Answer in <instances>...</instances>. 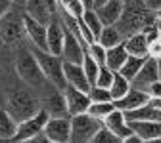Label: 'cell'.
<instances>
[{
  "mask_svg": "<svg viewBox=\"0 0 161 143\" xmlns=\"http://www.w3.org/2000/svg\"><path fill=\"white\" fill-rule=\"evenodd\" d=\"M85 8H94V0H80Z\"/></svg>",
  "mask_w": 161,
  "mask_h": 143,
  "instance_id": "obj_40",
  "label": "cell"
},
{
  "mask_svg": "<svg viewBox=\"0 0 161 143\" xmlns=\"http://www.w3.org/2000/svg\"><path fill=\"white\" fill-rule=\"evenodd\" d=\"M14 8V2L12 0H0V17H2L6 12H10Z\"/></svg>",
  "mask_w": 161,
  "mask_h": 143,
  "instance_id": "obj_38",
  "label": "cell"
},
{
  "mask_svg": "<svg viewBox=\"0 0 161 143\" xmlns=\"http://www.w3.org/2000/svg\"><path fill=\"white\" fill-rule=\"evenodd\" d=\"M148 94L144 92V90H138V88H129V92L125 94V95H121L119 99H115L113 101V105H115V109H119V111H132V109H136V107H142V105H146L148 103Z\"/></svg>",
  "mask_w": 161,
  "mask_h": 143,
  "instance_id": "obj_17",
  "label": "cell"
},
{
  "mask_svg": "<svg viewBox=\"0 0 161 143\" xmlns=\"http://www.w3.org/2000/svg\"><path fill=\"white\" fill-rule=\"evenodd\" d=\"M80 21L86 25V29L92 33V36H94V40H96L98 33L102 31V27H104L102 21H100V17L96 15V12H94L92 8H86V10L83 12V15H80Z\"/></svg>",
  "mask_w": 161,
  "mask_h": 143,
  "instance_id": "obj_29",
  "label": "cell"
},
{
  "mask_svg": "<svg viewBox=\"0 0 161 143\" xmlns=\"http://www.w3.org/2000/svg\"><path fill=\"white\" fill-rule=\"evenodd\" d=\"M48 113L40 107L35 115L23 118V120H19L17 122V128H15V134H14V141H33L38 134H42V128L46 124V120H48Z\"/></svg>",
  "mask_w": 161,
  "mask_h": 143,
  "instance_id": "obj_6",
  "label": "cell"
},
{
  "mask_svg": "<svg viewBox=\"0 0 161 143\" xmlns=\"http://www.w3.org/2000/svg\"><path fill=\"white\" fill-rule=\"evenodd\" d=\"M17 128V122L14 120V116L0 107V139H12Z\"/></svg>",
  "mask_w": 161,
  "mask_h": 143,
  "instance_id": "obj_26",
  "label": "cell"
},
{
  "mask_svg": "<svg viewBox=\"0 0 161 143\" xmlns=\"http://www.w3.org/2000/svg\"><path fill=\"white\" fill-rule=\"evenodd\" d=\"M64 44V23L58 21V15L46 25V52L59 55Z\"/></svg>",
  "mask_w": 161,
  "mask_h": 143,
  "instance_id": "obj_20",
  "label": "cell"
},
{
  "mask_svg": "<svg viewBox=\"0 0 161 143\" xmlns=\"http://www.w3.org/2000/svg\"><path fill=\"white\" fill-rule=\"evenodd\" d=\"M104 2H108V0H94V8H98V6H102ZM94 8H92V10H94Z\"/></svg>",
  "mask_w": 161,
  "mask_h": 143,
  "instance_id": "obj_42",
  "label": "cell"
},
{
  "mask_svg": "<svg viewBox=\"0 0 161 143\" xmlns=\"http://www.w3.org/2000/svg\"><path fill=\"white\" fill-rule=\"evenodd\" d=\"M23 36H25L23 15L12 8L10 12H6L0 17V44H4V46L17 44Z\"/></svg>",
  "mask_w": 161,
  "mask_h": 143,
  "instance_id": "obj_4",
  "label": "cell"
},
{
  "mask_svg": "<svg viewBox=\"0 0 161 143\" xmlns=\"http://www.w3.org/2000/svg\"><path fill=\"white\" fill-rule=\"evenodd\" d=\"M62 94H64L65 109H67V115H69V116L79 115V113H86V109H88V105H90L88 92L79 90V88L67 84V86L62 90Z\"/></svg>",
  "mask_w": 161,
  "mask_h": 143,
  "instance_id": "obj_11",
  "label": "cell"
},
{
  "mask_svg": "<svg viewBox=\"0 0 161 143\" xmlns=\"http://www.w3.org/2000/svg\"><path fill=\"white\" fill-rule=\"evenodd\" d=\"M64 78H65V84L75 86L79 90H85L88 92L90 82L85 74V69L80 63H71V61H64Z\"/></svg>",
  "mask_w": 161,
  "mask_h": 143,
  "instance_id": "obj_16",
  "label": "cell"
},
{
  "mask_svg": "<svg viewBox=\"0 0 161 143\" xmlns=\"http://www.w3.org/2000/svg\"><path fill=\"white\" fill-rule=\"evenodd\" d=\"M123 10H125L123 0H108V2H104L102 6L94 8V12L100 17L102 25H115L119 21L121 13H123Z\"/></svg>",
  "mask_w": 161,
  "mask_h": 143,
  "instance_id": "obj_19",
  "label": "cell"
},
{
  "mask_svg": "<svg viewBox=\"0 0 161 143\" xmlns=\"http://www.w3.org/2000/svg\"><path fill=\"white\" fill-rule=\"evenodd\" d=\"M129 88H130V82L123 76V74H119V73H113V80H111V84H109V95H111V99L115 101V99H119L121 95H125L127 92H129Z\"/></svg>",
  "mask_w": 161,
  "mask_h": 143,
  "instance_id": "obj_27",
  "label": "cell"
},
{
  "mask_svg": "<svg viewBox=\"0 0 161 143\" xmlns=\"http://www.w3.org/2000/svg\"><path fill=\"white\" fill-rule=\"evenodd\" d=\"M85 52L96 61L98 65H104V63H106V48H104L102 44H98L96 40H94V42H90V44L85 48Z\"/></svg>",
  "mask_w": 161,
  "mask_h": 143,
  "instance_id": "obj_32",
  "label": "cell"
},
{
  "mask_svg": "<svg viewBox=\"0 0 161 143\" xmlns=\"http://www.w3.org/2000/svg\"><path fill=\"white\" fill-rule=\"evenodd\" d=\"M155 80H159V74H157V61L153 57H146V61L142 63L140 71L134 74V78L130 80V86L132 88H138V90H148L150 84H153Z\"/></svg>",
  "mask_w": 161,
  "mask_h": 143,
  "instance_id": "obj_14",
  "label": "cell"
},
{
  "mask_svg": "<svg viewBox=\"0 0 161 143\" xmlns=\"http://www.w3.org/2000/svg\"><path fill=\"white\" fill-rule=\"evenodd\" d=\"M56 2H58V8H62L64 12H67L73 17H80L83 12L86 10L80 0H56Z\"/></svg>",
  "mask_w": 161,
  "mask_h": 143,
  "instance_id": "obj_31",
  "label": "cell"
},
{
  "mask_svg": "<svg viewBox=\"0 0 161 143\" xmlns=\"http://www.w3.org/2000/svg\"><path fill=\"white\" fill-rule=\"evenodd\" d=\"M40 109V101L31 88H14L6 97V111L15 122L35 115Z\"/></svg>",
  "mask_w": 161,
  "mask_h": 143,
  "instance_id": "obj_2",
  "label": "cell"
},
{
  "mask_svg": "<svg viewBox=\"0 0 161 143\" xmlns=\"http://www.w3.org/2000/svg\"><path fill=\"white\" fill-rule=\"evenodd\" d=\"M146 25H150L148 23V15H146V12L144 10H123V13H121V17H119V21L115 23V27L121 31V34L123 36H129V34H132V33H136V31H142Z\"/></svg>",
  "mask_w": 161,
  "mask_h": 143,
  "instance_id": "obj_9",
  "label": "cell"
},
{
  "mask_svg": "<svg viewBox=\"0 0 161 143\" xmlns=\"http://www.w3.org/2000/svg\"><path fill=\"white\" fill-rule=\"evenodd\" d=\"M88 97H90V101H113L108 88L96 86V84H92V86L88 88Z\"/></svg>",
  "mask_w": 161,
  "mask_h": 143,
  "instance_id": "obj_34",
  "label": "cell"
},
{
  "mask_svg": "<svg viewBox=\"0 0 161 143\" xmlns=\"http://www.w3.org/2000/svg\"><path fill=\"white\" fill-rule=\"evenodd\" d=\"M127 120H161V109H155L152 105H142L132 111H125Z\"/></svg>",
  "mask_w": 161,
  "mask_h": 143,
  "instance_id": "obj_24",
  "label": "cell"
},
{
  "mask_svg": "<svg viewBox=\"0 0 161 143\" xmlns=\"http://www.w3.org/2000/svg\"><path fill=\"white\" fill-rule=\"evenodd\" d=\"M85 44L75 36L73 31H69L65 25H64V44H62V57L64 61H71V63H80L83 61V55H85Z\"/></svg>",
  "mask_w": 161,
  "mask_h": 143,
  "instance_id": "obj_12",
  "label": "cell"
},
{
  "mask_svg": "<svg viewBox=\"0 0 161 143\" xmlns=\"http://www.w3.org/2000/svg\"><path fill=\"white\" fill-rule=\"evenodd\" d=\"M113 109H115L113 101H90V105H88L86 113H88L90 116L98 118V120H104Z\"/></svg>",
  "mask_w": 161,
  "mask_h": 143,
  "instance_id": "obj_28",
  "label": "cell"
},
{
  "mask_svg": "<svg viewBox=\"0 0 161 143\" xmlns=\"http://www.w3.org/2000/svg\"><path fill=\"white\" fill-rule=\"evenodd\" d=\"M157 15H161V10H159V12H157Z\"/></svg>",
  "mask_w": 161,
  "mask_h": 143,
  "instance_id": "obj_44",
  "label": "cell"
},
{
  "mask_svg": "<svg viewBox=\"0 0 161 143\" xmlns=\"http://www.w3.org/2000/svg\"><path fill=\"white\" fill-rule=\"evenodd\" d=\"M155 61H157V74H159V80H161V57H157Z\"/></svg>",
  "mask_w": 161,
  "mask_h": 143,
  "instance_id": "obj_41",
  "label": "cell"
},
{
  "mask_svg": "<svg viewBox=\"0 0 161 143\" xmlns=\"http://www.w3.org/2000/svg\"><path fill=\"white\" fill-rule=\"evenodd\" d=\"M15 73L23 80V84L29 86L35 92H38L48 82L42 74V71H40V67H38V61H36L33 50H25V48L17 50V54H15Z\"/></svg>",
  "mask_w": 161,
  "mask_h": 143,
  "instance_id": "obj_1",
  "label": "cell"
},
{
  "mask_svg": "<svg viewBox=\"0 0 161 143\" xmlns=\"http://www.w3.org/2000/svg\"><path fill=\"white\" fill-rule=\"evenodd\" d=\"M146 94L148 95H161V80H155L153 84H150L148 90H146Z\"/></svg>",
  "mask_w": 161,
  "mask_h": 143,
  "instance_id": "obj_37",
  "label": "cell"
},
{
  "mask_svg": "<svg viewBox=\"0 0 161 143\" xmlns=\"http://www.w3.org/2000/svg\"><path fill=\"white\" fill-rule=\"evenodd\" d=\"M113 73L115 71H111L109 67H106V65H100V69H98V74H96V86H102V88H109V84H111V80H113Z\"/></svg>",
  "mask_w": 161,
  "mask_h": 143,
  "instance_id": "obj_33",
  "label": "cell"
},
{
  "mask_svg": "<svg viewBox=\"0 0 161 143\" xmlns=\"http://www.w3.org/2000/svg\"><path fill=\"white\" fill-rule=\"evenodd\" d=\"M90 143H121V137L115 135L109 128H106V126H104V122H102V126H100L98 132L92 135Z\"/></svg>",
  "mask_w": 161,
  "mask_h": 143,
  "instance_id": "obj_30",
  "label": "cell"
},
{
  "mask_svg": "<svg viewBox=\"0 0 161 143\" xmlns=\"http://www.w3.org/2000/svg\"><path fill=\"white\" fill-rule=\"evenodd\" d=\"M23 31H25V38H29L33 48L46 50V25L44 23L23 13Z\"/></svg>",
  "mask_w": 161,
  "mask_h": 143,
  "instance_id": "obj_13",
  "label": "cell"
},
{
  "mask_svg": "<svg viewBox=\"0 0 161 143\" xmlns=\"http://www.w3.org/2000/svg\"><path fill=\"white\" fill-rule=\"evenodd\" d=\"M12 2H14V6H15V8H23L27 0H12Z\"/></svg>",
  "mask_w": 161,
  "mask_h": 143,
  "instance_id": "obj_39",
  "label": "cell"
},
{
  "mask_svg": "<svg viewBox=\"0 0 161 143\" xmlns=\"http://www.w3.org/2000/svg\"><path fill=\"white\" fill-rule=\"evenodd\" d=\"M38 92H42V97H38L40 107H42L50 116H69L67 109H65V101H64V94L59 88H56L54 84L46 82Z\"/></svg>",
  "mask_w": 161,
  "mask_h": 143,
  "instance_id": "obj_7",
  "label": "cell"
},
{
  "mask_svg": "<svg viewBox=\"0 0 161 143\" xmlns=\"http://www.w3.org/2000/svg\"><path fill=\"white\" fill-rule=\"evenodd\" d=\"M123 44L129 52V55H138V57H148V38L142 31H136L123 40Z\"/></svg>",
  "mask_w": 161,
  "mask_h": 143,
  "instance_id": "obj_21",
  "label": "cell"
},
{
  "mask_svg": "<svg viewBox=\"0 0 161 143\" xmlns=\"http://www.w3.org/2000/svg\"><path fill=\"white\" fill-rule=\"evenodd\" d=\"M146 61V57H138V55H127V59H125V63L119 67V74H123L129 82L134 78V74L140 71V67H142V63Z\"/></svg>",
  "mask_w": 161,
  "mask_h": 143,
  "instance_id": "obj_25",
  "label": "cell"
},
{
  "mask_svg": "<svg viewBox=\"0 0 161 143\" xmlns=\"http://www.w3.org/2000/svg\"><path fill=\"white\" fill-rule=\"evenodd\" d=\"M148 57H153V59L161 57V38L159 36L152 38L148 42Z\"/></svg>",
  "mask_w": 161,
  "mask_h": 143,
  "instance_id": "obj_35",
  "label": "cell"
},
{
  "mask_svg": "<svg viewBox=\"0 0 161 143\" xmlns=\"http://www.w3.org/2000/svg\"><path fill=\"white\" fill-rule=\"evenodd\" d=\"M155 27H157V33H161V15L157 17V21H155Z\"/></svg>",
  "mask_w": 161,
  "mask_h": 143,
  "instance_id": "obj_43",
  "label": "cell"
},
{
  "mask_svg": "<svg viewBox=\"0 0 161 143\" xmlns=\"http://www.w3.org/2000/svg\"><path fill=\"white\" fill-rule=\"evenodd\" d=\"M69 124H71L69 141L86 143V141L92 139V135L98 132V128L102 126V120L90 116L88 113H79V115H73L69 118Z\"/></svg>",
  "mask_w": 161,
  "mask_h": 143,
  "instance_id": "obj_5",
  "label": "cell"
},
{
  "mask_svg": "<svg viewBox=\"0 0 161 143\" xmlns=\"http://www.w3.org/2000/svg\"><path fill=\"white\" fill-rule=\"evenodd\" d=\"M102 122H104L106 128H109L115 135L121 137V143H123L125 137H129V135L132 134V130H130V126H129V120H127L125 113L119 111V109H113Z\"/></svg>",
  "mask_w": 161,
  "mask_h": 143,
  "instance_id": "obj_18",
  "label": "cell"
},
{
  "mask_svg": "<svg viewBox=\"0 0 161 143\" xmlns=\"http://www.w3.org/2000/svg\"><path fill=\"white\" fill-rule=\"evenodd\" d=\"M144 8L157 13V12L161 10V0H144Z\"/></svg>",
  "mask_w": 161,
  "mask_h": 143,
  "instance_id": "obj_36",
  "label": "cell"
},
{
  "mask_svg": "<svg viewBox=\"0 0 161 143\" xmlns=\"http://www.w3.org/2000/svg\"><path fill=\"white\" fill-rule=\"evenodd\" d=\"M130 130L144 141H161V120H129Z\"/></svg>",
  "mask_w": 161,
  "mask_h": 143,
  "instance_id": "obj_15",
  "label": "cell"
},
{
  "mask_svg": "<svg viewBox=\"0 0 161 143\" xmlns=\"http://www.w3.org/2000/svg\"><path fill=\"white\" fill-rule=\"evenodd\" d=\"M123 40H125V36L121 34V31L115 25H104L102 31H100L98 36H96V42L102 44L106 50L115 46V44H119V42H123Z\"/></svg>",
  "mask_w": 161,
  "mask_h": 143,
  "instance_id": "obj_23",
  "label": "cell"
},
{
  "mask_svg": "<svg viewBox=\"0 0 161 143\" xmlns=\"http://www.w3.org/2000/svg\"><path fill=\"white\" fill-rule=\"evenodd\" d=\"M23 10L33 19L48 25L52 19L58 15V2H56V0H27Z\"/></svg>",
  "mask_w": 161,
  "mask_h": 143,
  "instance_id": "obj_10",
  "label": "cell"
},
{
  "mask_svg": "<svg viewBox=\"0 0 161 143\" xmlns=\"http://www.w3.org/2000/svg\"><path fill=\"white\" fill-rule=\"evenodd\" d=\"M127 55H129V52H127L125 44H123V42H119V44H115V46H111V48L106 50V63H104V65L117 73L119 67L125 63Z\"/></svg>",
  "mask_w": 161,
  "mask_h": 143,
  "instance_id": "obj_22",
  "label": "cell"
},
{
  "mask_svg": "<svg viewBox=\"0 0 161 143\" xmlns=\"http://www.w3.org/2000/svg\"><path fill=\"white\" fill-rule=\"evenodd\" d=\"M42 134L48 143H67L71 135V124L67 116H48Z\"/></svg>",
  "mask_w": 161,
  "mask_h": 143,
  "instance_id": "obj_8",
  "label": "cell"
},
{
  "mask_svg": "<svg viewBox=\"0 0 161 143\" xmlns=\"http://www.w3.org/2000/svg\"><path fill=\"white\" fill-rule=\"evenodd\" d=\"M33 54L38 61V67L42 71L44 78L50 84H54L56 88L64 90L67 86L65 78H64V59L56 54H50L46 50H38V48H33Z\"/></svg>",
  "mask_w": 161,
  "mask_h": 143,
  "instance_id": "obj_3",
  "label": "cell"
}]
</instances>
